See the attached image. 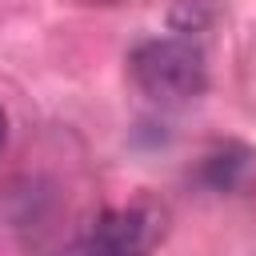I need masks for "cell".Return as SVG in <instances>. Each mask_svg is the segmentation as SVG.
<instances>
[{
  "label": "cell",
  "mask_w": 256,
  "mask_h": 256,
  "mask_svg": "<svg viewBox=\"0 0 256 256\" xmlns=\"http://www.w3.org/2000/svg\"><path fill=\"white\" fill-rule=\"evenodd\" d=\"M128 72L136 88L160 104L196 100L208 84V64L192 36H152L136 44L128 56Z\"/></svg>",
  "instance_id": "obj_1"
},
{
  "label": "cell",
  "mask_w": 256,
  "mask_h": 256,
  "mask_svg": "<svg viewBox=\"0 0 256 256\" xmlns=\"http://www.w3.org/2000/svg\"><path fill=\"white\" fill-rule=\"evenodd\" d=\"M160 228H164V216L152 204L104 208L56 256H148L152 244L160 240Z\"/></svg>",
  "instance_id": "obj_2"
},
{
  "label": "cell",
  "mask_w": 256,
  "mask_h": 256,
  "mask_svg": "<svg viewBox=\"0 0 256 256\" xmlns=\"http://www.w3.org/2000/svg\"><path fill=\"white\" fill-rule=\"evenodd\" d=\"M248 164H252V152H248V148H240V144H220V148H212V152L204 156L200 180H204L212 192H232V188L244 180Z\"/></svg>",
  "instance_id": "obj_3"
},
{
  "label": "cell",
  "mask_w": 256,
  "mask_h": 256,
  "mask_svg": "<svg viewBox=\"0 0 256 256\" xmlns=\"http://www.w3.org/2000/svg\"><path fill=\"white\" fill-rule=\"evenodd\" d=\"M4 136H8V120H4V108H0V148H4Z\"/></svg>",
  "instance_id": "obj_4"
},
{
  "label": "cell",
  "mask_w": 256,
  "mask_h": 256,
  "mask_svg": "<svg viewBox=\"0 0 256 256\" xmlns=\"http://www.w3.org/2000/svg\"><path fill=\"white\" fill-rule=\"evenodd\" d=\"M84 4H120V0H84Z\"/></svg>",
  "instance_id": "obj_5"
}]
</instances>
